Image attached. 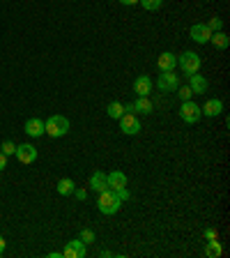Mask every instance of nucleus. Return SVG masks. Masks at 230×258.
<instances>
[{"label": "nucleus", "mask_w": 230, "mask_h": 258, "mask_svg": "<svg viewBox=\"0 0 230 258\" xmlns=\"http://www.w3.org/2000/svg\"><path fill=\"white\" fill-rule=\"evenodd\" d=\"M86 242L81 240H69L67 242V247L62 249V258H86Z\"/></svg>", "instance_id": "0eeeda50"}, {"label": "nucleus", "mask_w": 230, "mask_h": 258, "mask_svg": "<svg viewBox=\"0 0 230 258\" xmlns=\"http://www.w3.org/2000/svg\"><path fill=\"white\" fill-rule=\"evenodd\" d=\"M3 168H7V155L5 152H0V171H3Z\"/></svg>", "instance_id": "c756f323"}, {"label": "nucleus", "mask_w": 230, "mask_h": 258, "mask_svg": "<svg viewBox=\"0 0 230 258\" xmlns=\"http://www.w3.org/2000/svg\"><path fill=\"white\" fill-rule=\"evenodd\" d=\"M157 67H159V72H175L177 55L171 53V51H164V53L157 58Z\"/></svg>", "instance_id": "9b49d317"}, {"label": "nucleus", "mask_w": 230, "mask_h": 258, "mask_svg": "<svg viewBox=\"0 0 230 258\" xmlns=\"http://www.w3.org/2000/svg\"><path fill=\"white\" fill-rule=\"evenodd\" d=\"M152 88H155V83H152L150 76H138V79L134 81V92L138 97H150Z\"/></svg>", "instance_id": "ddd939ff"}, {"label": "nucleus", "mask_w": 230, "mask_h": 258, "mask_svg": "<svg viewBox=\"0 0 230 258\" xmlns=\"http://www.w3.org/2000/svg\"><path fill=\"white\" fill-rule=\"evenodd\" d=\"M177 62H180V70L189 76V74H198L203 60H200V55L196 53V51H184V53L177 58Z\"/></svg>", "instance_id": "7ed1b4c3"}, {"label": "nucleus", "mask_w": 230, "mask_h": 258, "mask_svg": "<svg viewBox=\"0 0 230 258\" xmlns=\"http://www.w3.org/2000/svg\"><path fill=\"white\" fill-rule=\"evenodd\" d=\"M180 118L184 120L187 124H196L200 118H203V113H200V106L193 99H189V102H182V106H180Z\"/></svg>", "instance_id": "20e7f679"}, {"label": "nucleus", "mask_w": 230, "mask_h": 258, "mask_svg": "<svg viewBox=\"0 0 230 258\" xmlns=\"http://www.w3.org/2000/svg\"><path fill=\"white\" fill-rule=\"evenodd\" d=\"M23 132L28 136H32V139H39V136H44V122L39 118H30L26 122V127H23Z\"/></svg>", "instance_id": "f3484780"}, {"label": "nucleus", "mask_w": 230, "mask_h": 258, "mask_svg": "<svg viewBox=\"0 0 230 258\" xmlns=\"http://www.w3.org/2000/svg\"><path fill=\"white\" fill-rule=\"evenodd\" d=\"M106 180H108V189H113V191L127 189V175L122 171H111L106 175Z\"/></svg>", "instance_id": "f8f14e48"}, {"label": "nucleus", "mask_w": 230, "mask_h": 258, "mask_svg": "<svg viewBox=\"0 0 230 258\" xmlns=\"http://www.w3.org/2000/svg\"><path fill=\"white\" fill-rule=\"evenodd\" d=\"M180 86V79H177L175 72H161L159 79H157V88L161 92H175Z\"/></svg>", "instance_id": "423d86ee"}, {"label": "nucleus", "mask_w": 230, "mask_h": 258, "mask_svg": "<svg viewBox=\"0 0 230 258\" xmlns=\"http://www.w3.org/2000/svg\"><path fill=\"white\" fill-rule=\"evenodd\" d=\"M74 196L79 201H86L88 199V191H86V189H74Z\"/></svg>", "instance_id": "cd10ccee"}, {"label": "nucleus", "mask_w": 230, "mask_h": 258, "mask_svg": "<svg viewBox=\"0 0 230 258\" xmlns=\"http://www.w3.org/2000/svg\"><path fill=\"white\" fill-rule=\"evenodd\" d=\"M115 194H118V199L122 201V203H124V201H129V199H131V194H129L127 189H120V191H115Z\"/></svg>", "instance_id": "bb28decb"}, {"label": "nucleus", "mask_w": 230, "mask_h": 258, "mask_svg": "<svg viewBox=\"0 0 230 258\" xmlns=\"http://www.w3.org/2000/svg\"><path fill=\"white\" fill-rule=\"evenodd\" d=\"M14 155L21 164H32V161L37 159V148H32L30 143H21V145H16Z\"/></svg>", "instance_id": "1a4fd4ad"}, {"label": "nucleus", "mask_w": 230, "mask_h": 258, "mask_svg": "<svg viewBox=\"0 0 230 258\" xmlns=\"http://www.w3.org/2000/svg\"><path fill=\"white\" fill-rule=\"evenodd\" d=\"M221 253H223V247L219 244V240H207V244H205V256L207 258H219Z\"/></svg>", "instance_id": "aec40b11"}, {"label": "nucleus", "mask_w": 230, "mask_h": 258, "mask_svg": "<svg viewBox=\"0 0 230 258\" xmlns=\"http://www.w3.org/2000/svg\"><path fill=\"white\" fill-rule=\"evenodd\" d=\"M0 152H5L7 157H12V155H14V152H16V145L12 143V141H5V143L0 145Z\"/></svg>", "instance_id": "b1692460"}, {"label": "nucleus", "mask_w": 230, "mask_h": 258, "mask_svg": "<svg viewBox=\"0 0 230 258\" xmlns=\"http://www.w3.org/2000/svg\"><path fill=\"white\" fill-rule=\"evenodd\" d=\"M102 258H113V253H111V251H106V249H104V251H102Z\"/></svg>", "instance_id": "473e14b6"}, {"label": "nucleus", "mask_w": 230, "mask_h": 258, "mask_svg": "<svg viewBox=\"0 0 230 258\" xmlns=\"http://www.w3.org/2000/svg\"><path fill=\"white\" fill-rule=\"evenodd\" d=\"M120 208H122V201L118 199V194L113 191V189H106V191L99 194V199H97V210H99L102 215H115Z\"/></svg>", "instance_id": "f03ea898"}, {"label": "nucleus", "mask_w": 230, "mask_h": 258, "mask_svg": "<svg viewBox=\"0 0 230 258\" xmlns=\"http://www.w3.org/2000/svg\"><path fill=\"white\" fill-rule=\"evenodd\" d=\"M120 129H122V134H127V136H136L143 127H140V120L136 118L134 113L124 111V115L120 118Z\"/></svg>", "instance_id": "39448f33"}, {"label": "nucleus", "mask_w": 230, "mask_h": 258, "mask_svg": "<svg viewBox=\"0 0 230 258\" xmlns=\"http://www.w3.org/2000/svg\"><path fill=\"white\" fill-rule=\"evenodd\" d=\"M189 37H191L196 44H209L212 30L207 28V23H193L191 30H189Z\"/></svg>", "instance_id": "6e6552de"}, {"label": "nucleus", "mask_w": 230, "mask_h": 258, "mask_svg": "<svg viewBox=\"0 0 230 258\" xmlns=\"http://www.w3.org/2000/svg\"><path fill=\"white\" fill-rule=\"evenodd\" d=\"M55 189H58L60 196H71V194H74V189H76V182L71 180V177H62V180H58Z\"/></svg>", "instance_id": "6ab92c4d"}, {"label": "nucleus", "mask_w": 230, "mask_h": 258, "mask_svg": "<svg viewBox=\"0 0 230 258\" xmlns=\"http://www.w3.org/2000/svg\"><path fill=\"white\" fill-rule=\"evenodd\" d=\"M200 113L209 115V118H216V115L223 113V102H221V99H207L205 106H200Z\"/></svg>", "instance_id": "2eb2a0df"}, {"label": "nucleus", "mask_w": 230, "mask_h": 258, "mask_svg": "<svg viewBox=\"0 0 230 258\" xmlns=\"http://www.w3.org/2000/svg\"><path fill=\"white\" fill-rule=\"evenodd\" d=\"M205 240H216V228H205Z\"/></svg>", "instance_id": "c85d7f7f"}, {"label": "nucleus", "mask_w": 230, "mask_h": 258, "mask_svg": "<svg viewBox=\"0 0 230 258\" xmlns=\"http://www.w3.org/2000/svg\"><path fill=\"white\" fill-rule=\"evenodd\" d=\"M44 134H48L51 139H60V136L69 134V120L60 115V113H55L44 122Z\"/></svg>", "instance_id": "f257e3e1"}, {"label": "nucleus", "mask_w": 230, "mask_h": 258, "mask_svg": "<svg viewBox=\"0 0 230 258\" xmlns=\"http://www.w3.org/2000/svg\"><path fill=\"white\" fill-rule=\"evenodd\" d=\"M5 247H7V242H5V237L0 235V256H3V251H5Z\"/></svg>", "instance_id": "7c9ffc66"}, {"label": "nucleus", "mask_w": 230, "mask_h": 258, "mask_svg": "<svg viewBox=\"0 0 230 258\" xmlns=\"http://www.w3.org/2000/svg\"><path fill=\"white\" fill-rule=\"evenodd\" d=\"M189 88L193 95H203L207 92V79L203 74H189Z\"/></svg>", "instance_id": "4468645a"}, {"label": "nucleus", "mask_w": 230, "mask_h": 258, "mask_svg": "<svg viewBox=\"0 0 230 258\" xmlns=\"http://www.w3.org/2000/svg\"><path fill=\"white\" fill-rule=\"evenodd\" d=\"M124 111H134V113H143V115H150L155 111V104L150 102V97H138L134 104L124 106Z\"/></svg>", "instance_id": "9d476101"}, {"label": "nucleus", "mask_w": 230, "mask_h": 258, "mask_svg": "<svg viewBox=\"0 0 230 258\" xmlns=\"http://www.w3.org/2000/svg\"><path fill=\"white\" fill-rule=\"evenodd\" d=\"M79 237L86 242V244H90V242H95V231H90V228H83Z\"/></svg>", "instance_id": "393cba45"}, {"label": "nucleus", "mask_w": 230, "mask_h": 258, "mask_svg": "<svg viewBox=\"0 0 230 258\" xmlns=\"http://www.w3.org/2000/svg\"><path fill=\"white\" fill-rule=\"evenodd\" d=\"M90 189H92V191H97V194L106 191V189H108L106 173H104V171H95V173H92V177H90Z\"/></svg>", "instance_id": "dca6fc26"}, {"label": "nucleus", "mask_w": 230, "mask_h": 258, "mask_svg": "<svg viewBox=\"0 0 230 258\" xmlns=\"http://www.w3.org/2000/svg\"><path fill=\"white\" fill-rule=\"evenodd\" d=\"M175 92H177V97H180L182 102H189V99L193 97V92H191V88H189V86H177Z\"/></svg>", "instance_id": "5701e85b"}, {"label": "nucleus", "mask_w": 230, "mask_h": 258, "mask_svg": "<svg viewBox=\"0 0 230 258\" xmlns=\"http://www.w3.org/2000/svg\"><path fill=\"white\" fill-rule=\"evenodd\" d=\"M209 44H212L214 48H221V51H223V48H228L230 37L225 35L223 30H216V32H212V37H209Z\"/></svg>", "instance_id": "a211bd4d"}, {"label": "nucleus", "mask_w": 230, "mask_h": 258, "mask_svg": "<svg viewBox=\"0 0 230 258\" xmlns=\"http://www.w3.org/2000/svg\"><path fill=\"white\" fill-rule=\"evenodd\" d=\"M207 28H209V30H212V32H216V30H223V21H221L219 16H214V19H212V21L207 23Z\"/></svg>", "instance_id": "a878e982"}, {"label": "nucleus", "mask_w": 230, "mask_h": 258, "mask_svg": "<svg viewBox=\"0 0 230 258\" xmlns=\"http://www.w3.org/2000/svg\"><path fill=\"white\" fill-rule=\"evenodd\" d=\"M122 5H127V7H131V5H138V0H120Z\"/></svg>", "instance_id": "2f4dec72"}, {"label": "nucleus", "mask_w": 230, "mask_h": 258, "mask_svg": "<svg viewBox=\"0 0 230 258\" xmlns=\"http://www.w3.org/2000/svg\"><path fill=\"white\" fill-rule=\"evenodd\" d=\"M106 113H108V118H113V120H120L124 115V104L122 102H111L106 106Z\"/></svg>", "instance_id": "412c9836"}, {"label": "nucleus", "mask_w": 230, "mask_h": 258, "mask_svg": "<svg viewBox=\"0 0 230 258\" xmlns=\"http://www.w3.org/2000/svg\"><path fill=\"white\" fill-rule=\"evenodd\" d=\"M138 3L143 5V10H147V12H157L164 5V0H138Z\"/></svg>", "instance_id": "4be33fe9"}, {"label": "nucleus", "mask_w": 230, "mask_h": 258, "mask_svg": "<svg viewBox=\"0 0 230 258\" xmlns=\"http://www.w3.org/2000/svg\"><path fill=\"white\" fill-rule=\"evenodd\" d=\"M0 145H3V141H0Z\"/></svg>", "instance_id": "72a5a7b5"}]
</instances>
